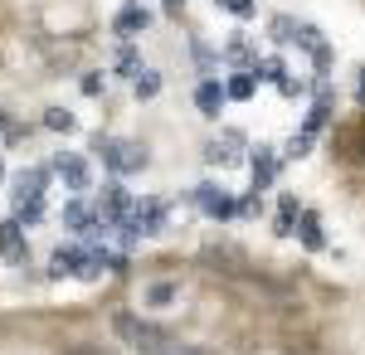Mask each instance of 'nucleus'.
I'll list each match as a JSON object with an SVG mask.
<instances>
[{
  "instance_id": "nucleus-1",
  "label": "nucleus",
  "mask_w": 365,
  "mask_h": 355,
  "mask_svg": "<svg viewBox=\"0 0 365 355\" xmlns=\"http://www.w3.org/2000/svg\"><path fill=\"white\" fill-rule=\"evenodd\" d=\"M98 151H103V161L113 165L117 175H137V170H146V146L141 141H98Z\"/></svg>"
},
{
  "instance_id": "nucleus-2",
  "label": "nucleus",
  "mask_w": 365,
  "mask_h": 355,
  "mask_svg": "<svg viewBox=\"0 0 365 355\" xmlns=\"http://www.w3.org/2000/svg\"><path fill=\"white\" fill-rule=\"evenodd\" d=\"M113 326H117V336H127L132 346H141V351H146V346H156V341H166V331H156L151 321H137L132 312H117Z\"/></svg>"
},
{
  "instance_id": "nucleus-3",
  "label": "nucleus",
  "mask_w": 365,
  "mask_h": 355,
  "mask_svg": "<svg viewBox=\"0 0 365 355\" xmlns=\"http://www.w3.org/2000/svg\"><path fill=\"white\" fill-rule=\"evenodd\" d=\"M127 210H132L127 190H122V185H108V190H103V200H98V219H103V229H117V224L127 219Z\"/></svg>"
},
{
  "instance_id": "nucleus-4",
  "label": "nucleus",
  "mask_w": 365,
  "mask_h": 355,
  "mask_svg": "<svg viewBox=\"0 0 365 355\" xmlns=\"http://www.w3.org/2000/svg\"><path fill=\"white\" fill-rule=\"evenodd\" d=\"M25 224L20 219H5L0 224V258H10V263H25Z\"/></svg>"
},
{
  "instance_id": "nucleus-5",
  "label": "nucleus",
  "mask_w": 365,
  "mask_h": 355,
  "mask_svg": "<svg viewBox=\"0 0 365 355\" xmlns=\"http://www.w3.org/2000/svg\"><path fill=\"white\" fill-rule=\"evenodd\" d=\"M195 200H200V210H205L210 219H229V215H234V200H229L220 185H200Z\"/></svg>"
},
{
  "instance_id": "nucleus-6",
  "label": "nucleus",
  "mask_w": 365,
  "mask_h": 355,
  "mask_svg": "<svg viewBox=\"0 0 365 355\" xmlns=\"http://www.w3.org/2000/svg\"><path fill=\"white\" fill-rule=\"evenodd\" d=\"M63 224H68V229H78V234H98V229H103V219H98V210H88L83 200L63 205Z\"/></svg>"
},
{
  "instance_id": "nucleus-7",
  "label": "nucleus",
  "mask_w": 365,
  "mask_h": 355,
  "mask_svg": "<svg viewBox=\"0 0 365 355\" xmlns=\"http://www.w3.org/2000/svg\"><path fill=\"white\" fill-rule=\"evenodd\" d=\"M54 170L63 175V185H68V190H88V180H93V175H88V161H83V156H58Z\"/></svg>"
},
{
  "instance_id": "nucleus-8",
  "label": "nucleus",
  "mask_w": 365,
  "mask_h": 355,
  "mask_svg": "<svg viewBox=\"0 0 365 355\" xmlns=\"http://www.w3.org/2000/svg\"><path fill=\"white\" fill-rule=\"evenodd\" d=\"M239 151H244V137L229 132L225 141H210V146H205V161H210V165H234V161H239Z\"/></svg>"
},
{
  "instance_id": "nucleus-9",
  "label": "nucleus",
  "mask_w": 365,
  "mask_h": 355,
  "mask_svg": "<svg viewBox=\"0 0 365 355\" xmlns=\"http://www.w3.org/2000/svg\"><path fill=\"white\" fill-rule=\"evenodd\" d=\"M273 175H278V156H273L268 146H258V151H253V190H268Z\"/></svg>"
},
{
  "instance_id": "nucleus-10",
  "label": "nucleus",
  "mask_w": 365,
  "mask_h": 355,
  "mask_svg": "<svg viewBox=\"0 0 365 355\" xmlns=\"http://www.w3.org/2000/svg\"><path fill=\"white\" fill-rule=\"evenodd\" d=\"M195 108L205 112V117H220V108H225V88H220L215 78H205L195 88Z\"/></svg>"
},
{
  "instance_id": "nucleus-11",
  "label": "nucleus",
  "mask_w": 365,
  "mask_h": 355,
  "mask_svg": "<svg viewBox=\"0 0 365 355\" xmlns=\"http://www.w3.org/2000/svg\"><path fill=\"white\" fill-rule=\"evenodd\" d=\"M44 180H49V170H25L15 180V205L20 200H44Z\"/></svg>"
},
{
  "instance_id": "nucleus-12",
  "label": "nucleus",
  "mask_w": 365,
  "mask_h": 355,
  "mask_svg": "<svg viewBox=\"0 0 365 355\" xmlns=\"http://www.w3.org/2000/svg\"><path fill=\"white\" fill-rule=\"evenodd\" d=\"M146 25H151V15H146L141 5H127V10L117 15V34H122V39H132V34H141Z\"/></svg>"
},
{
  "instance_id": "nucleus-13",
  "label": "nucleus",
  "mask_w": 365,
  "mask_h": 355,
  "mask_svg": "<svg viewBox=\"0 0 365 355\" xmlns=\"http://www.w3.org/2000/svg\"><path fill=\"white\" fill-rule=\"evenodd\" d=\"M292 229L302 234V244H307V248H322V244H327V239H322V219L312 215V210H307V215H297V224H292Z\"/></svg>"
},
{
  "instance_id": "nucleus-14",
  "label": "nucleus",
  "mask_w": 365,
  "mask_h": 355,
  "mask_svg": "<svg viewBox=\"0 0 365 355\" xmlns=\"http://www.w3.org/2000/svg\"><path fill=\"white\" fill-rule=\"evenodd\" d=\"M253 88H258V78H253V73H234V78L225 83V98H234V103H249Z\"/></svg>"
},
{
  "instance_id": "nucleus-15",
  "label": "nucleus",
  "mask_w": 365,
  "mask_h": 355,
  "mask_svg": "<svg viewBox=\"0 0 365 355\" xmlns=\"http://www.w3.org/2000/svg\"><path fill=\"white\" fill-rule=\"evenodd\" d=\"M141 355H205V351H200V346H180V341H170V336H166V341H156V346H146Z\"/></svg>"
},
{
  "instance_id": "nucleus-16",
  "label": "nucleus",
  "mask_w": 365,
  "mask_h": 355,
  "mask_svg": "<svg viewBox=\"0 0 365 355\" xmlns=\"http://www.w3.org/2000/svg\"><path fill=\"white\" fill-rule=\"evenodd\" d=\"M278 234H292V224H297V195H282L278 200Z\"/></svg>"
},
{
  "instance_id": "nucleus-17",
  "label": "nucleus",
  "mask_w": 365,
  "mask_h": 355,
  "mask_svg": "<svg viewBox=\"0 0 365 355\" xmlns=\"http://www.w3.org/2000/svg\"><path fill=\"white\" fill-rule=\"evenodd\" d=\"M132 83H137V98H156V93H161V73H156V68H141Z\"/></svg>"
},
{
  "instance_id": "nucleus-18",
  "label": "nucleus",
  "mask_w": 365,
  "mask_h": 355,
  "mask_svg": "<svg viewBox=\"0 0 365 355\" xmlns=\"http://www.w3.org/2000/svg\"><path fill=\"white\" fill-rule=\"evenodd\" d=\"M44 127H49V132H73L78 122H73V112H63V108H49V112H44Z\"/></svg>"
},
{
  "instance_id": "nucleus-19",
  "label": "nucleus",
  "mask_w": 365,
  "mask_h": 355,
  "mask_svg": "<svg viewBox=\"0 0 365 355\" xmlns=\"http://www.w3.org/2000/svg\"><path fill=\"white\" fill-rule=\"evenodd\" d=\"M15 219H20V224H39V219H44V200H20V205H15Z\"/></svg>"
},
{
  "instance_id": "nucleus-20",
  "label": "nucleus",
  "mask_w": 365,
  "mask_h": 355,
  "mask_svg": "<svg viewBox=\"0 0 365 355\" xmlns=\"http://www.w3.org/2000/svg\"><path fill=\"white\" fill-rule=\"evenodd\" d=\"M117 73H132V78L141 73V63H137V49H132V44H122V49H117Z\"/></svg>"
},
{
  "instance_id": "nucleus-21",
  "label": "nucleus",
  "mask_w": 365,
  "mask_h": 355,
  "mask_svg": "<svg viewBox=\"0 0 365 355\" xmlns=\"http://www.w3.org/2000/svg\"><path fill=\"white\" fill-rule=\"evenodd\" d=\"M220 10H229V15H239V20H249L253 10H258V0H215Z\"/></svg>"
},
{
  "instance_id": "nucleus-22",
  "label": "nucleus",
  "mask_w": 365,
  "mask_h": 355,
  "mask_svg": "<svg viewBox=\"0 0 365 355\" xmlns=\"http://www.w3.org/2000/svg\"><path fill=\"white\" fill-rule=\"evenodd\" d=\"M146 302H151V307H166V302H175V287H170V282H156V287L146 292Z\"/></svg>"
},
{
  "instance_id": "nucleus-23",
  "label": "nucleus",
  "mask_w": 365,
  "mask_h": 355,
  "mask_svg": "<svg viewBox=\"0 0 365 355\" xmlns=\"http://www.w3.org/2000/svg\"><path fill=\"white\" fill-rule=\"evenodd\" d=\"M229 58H234V63H249V44H244V39H229Z\"/></svg>"
},
{
  "instance_id": "nucleus-24",
  "label": "nucleus",
  "mask_w": 365,
  "mask_h": 355,
  "mask_svg": "<svg viewBox=\"0 0 365 355\" xmlns=\"http://www.w3.org/2000/svg\"><path fill=\"white\" fill-rule=\"evenodd\" d=\"M83 93H88V98H98V93H103V78H98V73H88V78H83Z\"/></svg>"
},
{
  "instance_id": "nucleus-25",
  "label": "nucleus",
  "mask_w": 365,
  "mask_h": 355,
  "mask_svg": "<svg viewBox=\"0 0 365 355\" xmlns=\"http://www.w3.org/2000/svg\"><path fill=\"white\" fill-rule=\"evenodd\" d=\"M63 355H113V351H103V346H73V351H63Z\"/></svg>"
},
{
  "instance_id": "nucleus-26",
  "label": "nucleus",
  "mask_w": 365,
  "mask_h": 355,
  "mask_svg": "<svg viewBox=\"0 0 365 355\" xmlns=\"http://www.w3.org/2000/svg\"><path fill=\"white\" fill-rule=\"evenodd\" d=\"M166 5H170V10H180V5H185V0H166Z\"/></svg>"
},
{
  "instance_id": "nucleus-27",
  "label": "nucleus",
  "mask_w": 365,
  "mask_h": 355,
  "mask_svg": "<svg viewBox=\"0 0 365 355\" xmlns=\"http://www.w3.org/2000/svg\"><path fill=\"white\" fill-rule=\"evenodd\" d=\"M361 98H365V68H361Z\"/></svg>"
},
{
  "instance_id": "nucleus-28",
  "label": "nucleus",
  "mask_w": 365,
  "mask_h": 355,
  "mask_svg": "<svg viewBox=\"0 0 365 355\" xmlns=\"http://www.w3.org/2000/svg\"><path fill=\"white\" fill-rule=\"evenodd\" d=\"M0 180H5V165H0Z\"/></svg>"
}]
</instances>
